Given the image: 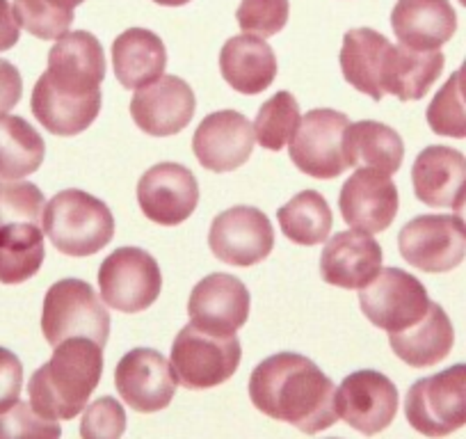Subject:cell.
<instances>
[{
  "mask_svg": "<svg viewBox=\"0 0 466 439\" xmlns=\"http://www.w3.org/2000/svg\"><path fill=\"white\" fill-rule=\"evenodd\" d=\"M44 192L28 181H0V230L12 225H39L44 220Z\"/></svg>",
  "mask_w": 466,
  "mask_h": 439,
  "instance_id": "cell-34",
  "label": "cell"
},
{
  "mask_svg": "<svg viewBox=\"0 0 466 439\" xmlns=\"http://www.w3.org/2000/svg\"><path fill=\"white\" fill-rule=\"evenodd\" d=\"M391 28L402 46L439 51L457 33V15L451 0H398Z\"/></svg>",
  "mask_w": 466,
  "mask_h": 439,
  "instance_id": "cell-21",
  "label": "cell"
},
{
  "mask_svg": "<svg viewBox=\"0 0 466 439\" xmlns=\"http://www.w3.org/2000/svg\"><path fill=\"white\" fill-rule=\"evenodd\" d=\"M106 53L87 30L66 33L48 53V66L35 83L30 110L53 136L87 131L101 113Z\"/></svg>",
  "mask_w": 466,
  "mask_h": 439,
  "instance_id": "cell-1",
  "label": "cell"
},
{
  "mask_svg": "<svg viewBox=\"0 0 466 439\" xmlns=\"http://www.w3.org/2000/svg\"><path fill=\"white\" fill-rule=\"evenodd\" d=\"M208 248L228 266H257L275 250V230L257 206H233L210 222Z\"/></svg>",
  "mask_w": 466,
  "mask_h": 439,
  "instance_id": "cell-11",
  "label": "cell"
},
{
  "mask_svg": "<svg viewBox=\"0 0 466 439\" xmlns=\"http://www.w3.org/2000/svg\"><path fill=\"white\" fill-rule=\"evenodd\" d=\"M430 128L437 136L455 138L464 140L466 138V60L461 62L460 69L443 83V87L434 94L430 101L428 113H425Z\"/></svg>",
  "mask_w": 466,
  "mask_h": 439,
  "instance_id": "cell-32",
  "label": "cell"
},
{
  "mask_svg": "<svg viewBox=\"0 0 466 439\" xmlns=\"http://www.w3.org/2000/svg\"><path fill=\"white\" fill-rule=\"evenodd\" d=\"M137 201L147 220L163 227H177L195 213L199 183L186 165H154L137 183Z\"/></svg>",
  "mask_w": 466,
  "mask_h": 439,
  "instance_id": "cell-16",
  "label": "cell"
},
{
  "mask_svg": "<svg viewBox=\"0 0 466 439\" xmlns=\"http://www.w3.org/2000/svg\"><path fill=\"white\" fill-rule=\"evenodd\" d=\"M154 3H158V5H165V7H181V5H187L190 0H154Z\"/></svg>",
  "mask_w": 466,
  "mask_h": 439,
  "instance_id": "cell-44",
  "label": "cell"
},
{
  "mask_svg": "<svg viewBox=\"0 0 466 439\" xmlns=\"http://www.w3.org/2000/svg\"><path fill=\"white\" fill-rule=\"evenodd\" d=\"M400 405L398 387L380 371L350 373L336 389V412L350 428L366 437L382 433L393 424Z\"/></svg>",
  "mask_w": 466,
  "mask_h": 439,
  "instance_id": "cell-13",
  "label": "cell"
},
{
  "mask_svg": "<svg viewBox=\"0 0 466 439\" xmlns=\"http://www.w3.org/2000/svg\"><path fill=\"white\" fill-rule=\"evenodd\" d=\"M277 220L286 239L295 245L313 248L329 239L334 215L318 190H302L277 210Z\"/></svg>",
  "mask_w": 466,
  "mask_h": 439,
  "instance_id": "cell-30",
  "label": "cell"
},
{
  "mask_svg": "<svg viewBox=\"0 0 466 439\" xmlns=\"http://www.w3.org/2000/svg\"><path fill=\"white\" fill-rule=\"evenodd\" d=\"M21 94H24V78L19 69L0 57V115H7V110L21 101Z\"/></svg>",
  "mask_w": 466,
  "mask_h": 439,
  "instance_id": "cell-40",
  "label": "cell"
},
{
  "mask_svg": "<svg viewBox=\"0 0 466 439\" xmlns=\"http://www.w3.org/2000/svg\"><path fill=\"white\" fill-rule=\"evenodd\" d=\"M391 351L414 369H428L446 360L455 343V330L441 304H430L428 313L416 325L389 334Z\"/></svg>",
  "mask_w": 466,
  "mask_h": 439,
  "instance_id": "cell-25",
  "label": "cell"
},
{
  "mask_svg": "<svg viewBox=\"0 0 466 439\" xmlns=\"http://www.w3.org/2000/svg\"><path fill=\"white\" fill-rule=\"evenodd\" d=\"M343 154L348 168L378 169L391 177L405 160V145L391 127L364 119L348 127L343 136Z\"/></svg>",
  "mask_w": 466,
  "mask_h": 439,
  "instance_id": "cell-27",
  "label": "cell"
},
{
  "mask_svg": "<svg viewBox=\"0 0 466 439\" xmlns=\"http://www.w3.org/2000/svg\"><path fill=\"white\" fill-rule=\"evenodd\" d=\"M46 250L39 225L0 230V284H24L42 268Z\"/></svg>",
  "mask_w": 466,
  "mask_h": 439,
  "instance_id": "cell-31",
  "label": "cell"
},
{
  "mask_svg": "<svg viewBox=\"0 0 466 439\" xmlns=\"http://www.w3.org/2000/svg\"><path fill=\"white\" fill-rule=\"evenodd\" d=\"M405 416L416 433L441 439L466 425V364L416 380L405 398Z\"/></svg>",
  "mask_w": 466,
  "mask_h": 439,
  "instance_id": "cell-6",
  "label": "cell"
},
{
  "mask_svg": "<svg viewBox=\"0 0 466 439\" xmlns=\"http://www.w3.org/2000/svg\"><path fill=\"white\" fill-rule=\"evenodd\" d=\"M350 127L348 115L329 107L309 110L289 145L290 160L299 172L313 179H336L348 169L343 136Z\"/></svg>",
  "mask_w": 466,
  "mask_h": 439,
  "instance_id": "cell-12",
  "label": "cell"
},
{
  "mask_svg": "<svg viewBox=\"0 0 466 439\" xmlns=\"http://www.w3.org/2000/svg\"><path fill=\"white\" fill-rule=\"evenodd\" d=\"M42 332L53 348L76 337L106 346L110 337V311L87 281L76 277L60 280L44 298Z\"/></svg>",
  "mask_w": 466,
  "mask_h": 439,
  "instance_id": "cell-5",
  "label": "cell"
},
{
  "mask_svg": "<svg viewBox=\"0 0 466 439\" xmlns=\"http://www.w3.org/2000/svg\"><path fill=\"white\" fill-rule=\"evenodd\" d=\"M249 398L258 412L307 434L322 433L339 419L334 383L298 352L263 360L249 375Z\"/></svg>",
  "mask_w": 466,
  "mask_h": 439,
  "instance_id": "cell-2",
  "label": "cell"
},
{
  "mask_svg": "<svg viewBox=\"0 0 466 439\" xmlns=\"http://www.w3.org/2000/svg\"><path fill=\"white\" fill-rule=\"evenodd\" d=\"M382 248L366 231H340L327 239L320 254V275L329 286L361 291L382 271Z\"/></svg>",
  "mask_w": 466,
  "mask_h": 439,
  "instance_id": "cell-20",
  "label": "cell"
},
{
  "mask_svg": "<svg viewBox=\"0 0 466 439\" xmlns=\"http://www.w3.org/2000/svg\"><path fill=\"white\" fill-rule=\"evenodd\" d=\"M389 42L382 33L373 28H352L343 37L340 48V71L361 94H369L373 101H382V65L387 56Z\"/></svg>",
  "mask_w": 466,
  "mask_h": 439,
  "instance_id": "cell-28",
  "label": "cell"
},
{
  "mask_svg": "<svg viewBox=\"0 0 466 439\" xmlns=\"http://www.w3.org/2000/svg\"><path fill=\"white\" fill-rule=\"evenodd\" d=\"M339 209L350 227L378 234L391 227L400 209L396 183L391 177L378 169H357L339 195Z\"/></svg>",
  "mask_w": 466,
  "mask_h": 439,
  "instance_id": "cell-19",
  "label": "cell"
},
{
  "mask_svg": "<svg viewBox=\"0 0 466 439\" xmlns=\"http://www.w3.org/2000/svg\"><path fill=\"white\" fill-rule=\"evenodd\" d=\"M289 0H243L236 12L240 30L245 35H258V37H272L281 33L289 24Z\"/></svg>",
  "mask_w": 466,
  "mask_h": 439,
  "instance_id": "cell-37",
  "label": "cell"
},
{
  "mask_svg": "<svg viewBox=\"0 0 466 439\" xmlns=\"http://www.w3.org/2000/svg\"><path fill=\"white\" fill-rule=\"evenodd\" d=\"M101 375L103 346L83 337L62 342L30 378V405L48 419H74L87 407Z\"/></svg>",
  "mask_w": 466,
  "mask_h": 439,
  "instance_id": "cell-3",
  "label": "cell"
},
{
  "mask_svg": "<svg viewBox=\"0 0 466 439\" xmlns=\"http://www.w3.org/2000/svg\"><path fill=\"white\" fill-rule=\"evenodd\" d=\"M299 122L302 117H299V106L293 94L277 92L258 110L254 119V136L263 149L281 151L293 142Z\"/></svg>",
  "mask_w": 466,
  "mask_h": 439,
  "instance_id": "cell-33",
  "label": "cell"
},
{
  "mask_svg": "<svg viewBox=\"0 0 466 439\" xmlns=\"http://www.w3.org/2000/svg\"><path fill=\"white\" fill-rule=\"evenodd\" d=\"M21 26L16 24L15 10L7 0H0V53L10 51L19 42Z\"/></svg>",
  "mask_w": 466,
  "mask_h": 439,
  "instance_id": "cell-41",
  "label": "cell"
},
{
  "mask_svg": "<svg viewBox=\"0 0 466 439\" xmlns=\"http://www.w3.org/2000/svg\"><path fill=\"white\" fill-rule=\"evenodd\" d=\"M115 384L122 401L142 414L165 410L177 393L172 364L154 348H136L119 360Z\"/></svg>",
  "mask_w": 466,
  "mask_h": 439,
  "instance_id": "cell-15",
  "label": "cell"
},
{
  "mask_svg": "<svg viewBox=\"0 0 466 439\" xmlns=\"http://www.w3.org/2000/svg\"><path fill=\"white\" fill-rule=\"evenodd\" d=\"M197 98L190 85L178 76H160L156 83L137 89L131 98V117L147 136L169 138L192 122Z\"/></svg>",
  "mask_w": 466,
  "mask_h": 439,
  "instance_id": "cell-17",
  "label": "cell"
},
{
  "mask_svg": "<svg viewBox=\"0 0 466 439\" xmlns=\"http://www.w3.org/2000/svg\"><path fill=\"white\" fill-rule=\"evenodd\" d=\"M46 156V142L24 117L0 115V177L24 179L37 172Z\"/></svg>",
  "mask_w": 466,
  "mask_h": 439,
  "instance_id": "cell-29",
  "label": "cell"
},
{
  "mask_svg": "<svg viewBox=\"0 0 466 439\" xmlns=\"http://www.w3.org/2000/svg\"><path fill=\"white\" fill-rule=\"evenodd\" d=\"M254 124L236 110H218L201 119L192 136L197 160L210 172H233L245 165L254 149Z\"/></svg>",
  "mask_w": 466,
  "mask_h": 439,
  "instance_id": "cell-18",
  "label": "cell"
},
{
  "mask_svg": "<svg viewBox=\"0 0 466 439\" xmlns=\"http://www.w3.org/2000/svg\"><path fill=\"white\" fill-rule=\"evenodd\" d=\"M124 430H127V412L116 398L103 396L83 410L80 439H122Z\"/></svg>",
  "mask_w": 466,
  "mask_h": 439,
  "instance_id": "cell-38",
  "label": "cell"
},
{
  "mask_svg": "<svg viewBox=\"0 0 466 439\" xmlns=\"http://www.w3.org/2000/svg\"><path fill=\"white\" fill-rule=\"evenodd\" d=\"M243 360L240 339L215 337L186 325L172 343V364L178 384L186 389H213L233 378Z\"/></svg>",
  "mask_w": 466,
  "mask_h": 439,
  "instance_id": "cell-7",
  "label": "cell"
},
{
  "mask_svg": "<svg viewBox=\"0 0 466 439\" xmlns=\"http://www.w3.org/2000/svg\"><path fill=\"white\" fill-rule=\"evenodd\" d=\"M252 298L238 277L213 272L197 281L187 300L190 325L215 337H233L248 322Z\"/></svg>",
  "mask_w": 466,
  "mask_h": 439,
  "instance_id": "cell-14",
  "label": "cell"
},
{
  "mask_svg": "<svg viewBox=\"0 0 466 439\" xmlns=\"http://www.w3.org/2000/svg\"><path fill=\"white\" fill-rule=\"evenodd\" d=\"M398 250L416 271L451 272L466 257V225L457 215H416L400 230Z\"/></svg>",
  "mask_w": 466,
  "mask_h": 439,
  "instance_id": "cell-9",
  "label": "cell"
},
{
  "mask_svg": "<svg viewBox=\"0 0 466 439\" xmlns=\"http://www.w3.org/2000/svg\"><path fill=\"white\" fill-rule=\"evenodd\" d=\"M15 19L37 39H60L74 24V10L56 5L51 0H15Z\"/></svg>",
  "mask_w": 466,
  "mask_h": 439,
  "instance_id": "cell-35",
  "label": "cell"
},
{
  "mask_svg": "<svg viewBox=\"0 0 466 439\" xmlns=\"http://www.w3.org/2000/svg\"><path fill=\"white\" fill-rule=\"evenodd\" d=\"M24 387V364L7 348H0V412L10 410L21 396Z\"/></svg>",
  "mask_w": 466,
  "mask_h": 439,
  "instance_id": "cell-39",
  "label": "cell"
},
{
  "mask_svg": "<svg viewBox=\"0 0 466 439\" xmlns=\"http://www.w3.org/2000/svg\"><path fill=\"white\" fill-rule=\"evenodd\" d=\"M360 304L375 327L393 334L416 325L432 302L414 275L400 268H382L380 275L361 289Z\"/></svg>",
  "mask_w": 466,
  "mask_h": 439,
  "instance_id": "cell-10",
  "label": "cell"
},
{
  "mask_svg": "<svg viewBox=\"0 0 466 439\" xmlns=\"http://www.w3.org/2000/svg\"><path fill=\"white\" fill-rule=\"evenodd\" d=\"M44 234L66 257H92L115 236V218L106 201L69 188L53 197L44 209Z\"/></svg>",
  "mask_w": 466,
  "mask_h": 439,
  "instance_id": "cell-4",
  "label": "cell"
},
{
  "mask_svg": "<svg viewBox=\"0 0 466 439\" xmlns=\"http://www.w3.org/2000/svg\"><path fill=\"white\" fill-rule=\"evenodd\" d=\"M98 289L107 307L122 313L149 309L163 291L160 266L147 250L119 248L98 268Z\"/></svg>",
  "mask_w": 466,
  "mask_h": 439,
  "instance_id": "cell-8",
  "label": "cell"
},
{
  "mask_svg": "<svg viewBox=\"0 0 466 439\" xmlns=\"http://www.w3.org/2000/svg\"><path fill=\"white\" fill-rule=\"evenodd\" d=\"M460 3H461V5H464V7H466V0H460Z\"/></svg>",
  "mask_w": 466,
  "mask_h": 439,
  "instance_id": "cell-45",
  "label": "cell"
},
{
  "mask_svg": "<svg viewBox=\"0 0 466 439\" xmlns=\"http://www.w3.org/2000/svg\"><path fill=\"white\" fill-rule=\"evenodd\" d=\"M446 57L441 51H414L391 44L382 65V89L400 101H420L441 76Z\"/></svg>",
  "mask_w": 466,
  "mask_h": 439,
  "instance_id": "cell-26",
  "label": "cell"
},
{
  "mask_svg": "<svg viewBox=\"0 0 466 439\" xmlns=\"http://www.w3.org/2000/svg\"><path fill=\"white\" fill-rule=\"evenodd\" d=\"M57 419H48L30 403L16 401L10 410L0 412V439H60Z\"/></svg>",
  "mask_w": 466,
  "mask_h": 439,
  "instance_id": "cell-36",
  "label": "cell"
},
{
  "mask_svg": "<svg viewBox=\"0 0 466 439\" xmlns=\"http://www.w3.org/2000/svg\"><path fill=\"white\" fill-rule=\"evenodd\" d=\"M112 66L124 87L142 89L165 74L167 48L151 30L128 28L112 42Z\"/></svg>",
  "mask_w": 466,
  "mask_h": 439,
  "instance_id": "cell-24",
  "label": "cell"
},
{
  "mask_svg": "<svg viewBox=\"0 0 466 439\" xmlns=\"http://www.w3.org/2000/svg\"><path fill=\"white\" fill-rule=\"evenodd\" d=\"M219 71L233 92L261 94L275 83L277 57L270 44L257 35H238L224 42L219 51Z\"/></svg>",
  "mask_w": 466,
  "mask_h": 439,
  "instance_id": "cell-22",
  "label": "cell"
},
{
  "mask_svg": "<svg viewBox=\"0 0 466 439\" xmlns=\"http://www.w3.org/2000/svg\"><path fill=\"white\" fill-rule=\"evenodd\" d=\"M416 199L432 209H452L466 183V156L452 147H425L411 168Z\"/></svg>",
  "mask_w": 466,
  "mask_h": 439,
  "instance_id": "cell-23",
  "label": "cell"
},
{
  "mask_svg": "<svg viewBox=\"0 0 466 439\" xmlns=\"http://www.w3.org/2000/svg\"><path fill=\"white\" fill-rule=\"evenodd\" d=\"M452 210H455L457 218L464 220V225H466V183H464V188L460 190V195H457L455 204H452Z\"/></svg>",
  "mask_w": 466,
  "mask_h": 439,
  "instance_id": "cell-42",
  "label": "cell"
},
{
  "mask_svg": "<svg viewBox=\"0 0 466 439\" xmlns=\"http://www.w3.org/2000/svg\"><path fill=\"white\" fill-rule=\"evenodd\" d=\"M51 3H56V5L65 7V10H74V7L83 5L85 0H51Z\"/></svg>",
  "mask_w": 466,
  "mask_h": 439,
  "instance_id": "cell-43",
  "label": "cell"
}]
</instances>
